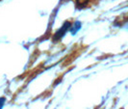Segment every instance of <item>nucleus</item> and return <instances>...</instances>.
Here are the masks:
<instances>
[{
    "label": "nucleus",
    "mask_w": 128,
    "mask_h": 109,
    "mask_svg": "<svg viewBox=\"0 0 128 109\" xmlns=\"http://www.w3.org/2000/svg\"><path fill=\"white\" fill-rule=\"evenodd\" d=\"M70 22H64V24L62 26V28H60L56 32V34L54 35V41L56 42V41H59V40H61L63 38L64 35L66 33V31L68 30V28L70 27Z\"/></svg>",
    "instance_id": "1"
},
{
    "label": "nucleus",
    "mask_w": 128,
    "mask_h": 109,
    "mask_svg": "<svg viewBox=\"0 0 128 109\" xmlns=\"http://www.w3.org/2000/svg\"><path fill=\"white\" fill-rule=\"evenodd\" d=\"M4 102H5V98H4V97H1V98H0V109L2 108Z\"/></svg>",
    "instance_id": "3"
},
{
    "label": "nucleus",
    "mask_w": 128,
    "mask_h": 109,
    "mask_svg": "<svg viewBox=\"0 0 128 109\" xmlns=\"http://www.w3.org/2000/svg\"><path fill=\"white\" fill-rule=\"evenodd\" d=\"M89 0H76V7L77 9H83L84 7L88 4Z\"/></svg>",
    "instance_id": "2"
}]
</instances>
